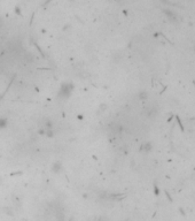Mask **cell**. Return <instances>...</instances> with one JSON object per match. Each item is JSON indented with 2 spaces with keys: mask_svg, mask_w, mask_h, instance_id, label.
I'll return each mask as SVG.
<instances>
[{
  "mask_svg": "<svg viewBox=\"0 0 195 221\" xmlns=\"http://www.w3.org/2000/svg\"><path fill=\"white\" fill-rule=\"evenodd\" d=\"M74 84L71 82H67L63 83L61 85L60 90H59V93H57V97L61 98V99H67L68 97H70V95L74 91Z\"/></svg>",
  "mask_w": 195,
  "mask_h": 221,
  "instance_id": "obj_1",
  "label": "cell"
},
{
  "mask_svg": "<svg viewBox=\"0 0 195 221\" xmlns=\"http://www.w3.org/2000/svg\"><path fill=\"white\" fill-rule=\"evenodd\" d=\"M164 13L166 14V15H168V16H169V20L170 21H172V22H177L178 20H177V15H176V14L174 13V12H172V10H170V9H165L164 10Z\"/></svg>",
  "mask_w": 195,
  "mask_h": 221,
  "instance_id": "obj_2",
  "label": "cell"
},
{
  "mask_svg": "<svg viewBox=\"0 0 195 221\" xmlns=\"http://www.w3.org/2000/svg\"><path fill=\"white\" fill-rule=\"evenodd\" d=\"M62 170V165H61V162H54L53 164V166H52V172L53 173H55V174H59Z\"/></svg>",
  "mask_w": 195,
  "mask_h": 221,
  "instance_id": "obj_3",
  "label": "cell"
},
{
  "mask_svg": "<svg viewBox=\"0 0 195 221\" xmlns=\"http://www.w3.org/2000/svg\"><path fill=\"white\" fill-rule=\"evenodd\" d=\"M152 147H153V145H152V143L150 142H146V143H143L142 145H141V151H145V152H149L150 150H152Z\"/></svg>",
  "mask_w": 195,
  "mask_h": 221,
  "instance_id": "obj_4",
  "label": "cell"
},
{
  "mask_svg": "<svg viewBox=\"0 0 195 221\" xmlns=\"http://www.w3.org/2000/svg\"><path fill=\"white\" fill-rule=\"evenodd\" d=\"M7 125H8L7 119H5V117H0V129H4V128H6Z\"/></svg>",
  "mask_w": 195,
  "mask_h": 221,
  "instance_id": "obj_5",
  "label": "cell"
},
{
  "mask_svg": "<svg viewBox=\"0 0 195 221\" xmlns=\"http://www.w3.org/2000/svg\"><path fill=\"white\" fill-rule=\"evenodd\" d=\"M139 98L141 100H146L148 98V95H147V92L146 91H142V92H140L139 93Z\"/></svg>",
  "mask_w": 195,
  "mask_h": 221,
  "instance_id": "obj_6",
  "label": "cell"
},
{
  "mask_svg": "<svg viewBox=\"0 0 195 221\" xmlns=\"http://www.w3.org/2000/svg\"><path fill=\"white\" fill-rule=\"evenodd\" d=\"M99 221H109V220L106 217H100L99 218Z\"/></svg>",
  "mask_w": 195,
  "mask_h": 221,
  "instance_id": "obj_7",
  "label": "cell"
},
{
  "mask_svg": "<svg viewBox=\"0 0 195 221\" xmlns=\"http://www.w3.org/2000/svg\"><path fill=\"white\" fill-rule=\"evenodd\" d=\"M2 26V21H1V20H0V27Z\"/></svg>",
  "mask_w": 195,
  "mask_h": 221,
  "instance_id": "obj_8",
  "label": "cell"
},
{
  "mask_svg": "<svg viewBox=\"0 0 195 221\" xmlns=\"http://www.w3.org/2000/svg\"><path fill=\"white\" fill-rule=\"evenodd\" d=\"M69 1H74V0H69Z\"/></svg>",
  "mask_w": 195,
  "mask_h": 221,
  "instance_id": "obj_9",
  "label": "cell"
}]
</instances>
